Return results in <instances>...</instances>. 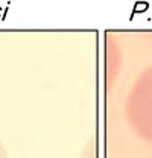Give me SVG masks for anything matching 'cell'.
<instances>
[{
    "instance_id": "1",
    "label": "cell",
    "mask_w": 152,
    "mask_h": 158,
    "mask_svg": "<svg viewBox=\"0 0 152 158\" xmlns=\"http://www.w3.org/2000/svg\"><path fill=\"white\" fill-rule=\"evenodd\" d=\"M0 158H8L6 151H5V148H3V144H2V143H0Z\"/></svg>"
}]
</instances>
